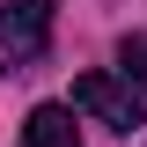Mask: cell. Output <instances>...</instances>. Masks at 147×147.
Returning a JSON list of instances; mask_svg holds the SVG:
<instances>
[{
  "mask_svg": "<svg viewBox=\"0 0 147 147\" xmlns=\"http://www.w3.org/2000/svg\"><path fill=\"white\" fill-rule=\"evenodd\" d=\"M74 110H88L96 125H110V132H140V88L125 74H81L74 81Z\"/></svg>",
  "mask_w": 147,
  "mask_h": 147,
  "instance_id": "cell-1",
  "label": "cell"
},
{
  "mask_svg": "<svg viewBox=\"0 0 147 147\" xmlns=\"http://www.w3.org/2000/svg\"><path fill=\"white\" fill-rule=\"evenodd\" d=\"M44 37H52V0H0V52H44Z\"/></svg>",
  "mask_w": 147,
  "mask_h": 147,
  "instance_id": "cell-2",
  "label": "cell"
},
{
  "mask_svg": "<svg viewBox=\"0 0 147 147\" xmlns=\"http://www.w3.org/2000/svg\"><path fill=\"white\" fill-rule=\"evenodd\" d=\"M22 140L30 147H81V132H74V110L66 103H37L30 118H22Z\"/></svg>",
  "mask_w": 147,
  "mask_h": 147,
  "instance_id": "cell-3",
  "label": "cell"
},
{
  "mask_svg": "<svg viewBox=\"0 0 147 147\" xmlns=\"http://www.w3.org/2000/svg\"><path fill=\"white\" fill-rule=\"evenodd\" d=\"M118 66H125L132 88H147V37H125V44H118Z\"/></svg>",
  "mask_w": 147,
  "mask_h": 147,
  "instance_id": "cell-4",
  "label": "cell"
}]
</instances>
